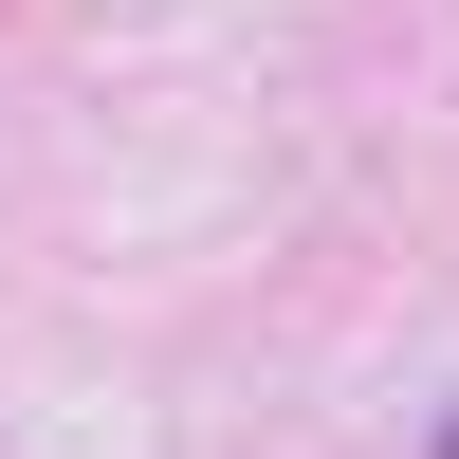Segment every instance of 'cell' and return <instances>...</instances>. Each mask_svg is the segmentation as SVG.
Here are the masks:
<instances>
[{
	"label": "cell",
	"instance_id": "obj_1",
	"mask_svg": "<svg viewBox=\"0 0 459 459\" xmlns=\"http://www.w3.org/2000/svg\"><path fill=\"white\" fill-rule=\"evenodd\" d=\"M441 459H459V423H441Z\"/></svg>",
	"mask_w": 459,
	"mask_h": 459
}]
</instances>
